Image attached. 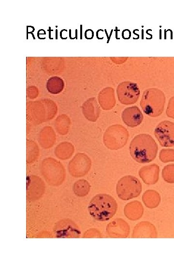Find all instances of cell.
I'll return each mask as SVG.
<instances>
[{
	"instance_id": "obj_1",
	"label": "cell",
	"mask_w": 174,
	"mask_h": 262,
	"mask_svg": "<svg viewBox=\"0 0 174 262\" xmlns=\"http://www.w3.org/2000/svg\"><path fill=\"white\" fill-rule=\"evenodd\" d=\"M130 153L132 158L138 163L145 164L153 161L158 150V145L148 134L135 136L130 144Z\"/></svg>"
},
{
	"instance_id": "obj_2",
	"label": "cell",
	"mask_w": 174,
	"mask_h": 262,
	"mask_svg": "<svg viewBox=\"0 0 174 262\" xmlns=\"http://www.w3.org/2000/svg\"><path fill=\"white\" fill-rule=\"evenodd\" d=\"M117 204L111 196L106 194L95 195L90 201L88 211L90 215L98 221H106L116 213Z\"/></svg>"
},
{
	"instance_id": "obj_3",
	"label": "cell",
	"mask_w": 174,
	"mask_h": 262,
	"mask_svg": "<svg viewBox=\"0 0 174 262\" xmlns=\"http://www.w3.org/2000/svg\"><path fill=\"white\" fill-rule=\"evenodd\" d=\"M165 101L163 92L157 88H149L144 92L140 105L146 115L150 117H157L163 111Z\"/></svg>"
},
{
	"instance_id": "obj_4",
	"label": "cell",
	"mask_w": 174,
	"mask_h": 262,
	"mask_svg": "<svg viewBox=\"0 0 174 262\" xmlns=\"http://www.w3.org/2000/svg\"><path fill=\"white\" fill-rule=\"evenodd\" d=\"M41 171L47 182L53 186L61 184L65 179L63 165L53 158H45L42 162Z\"/></svg>"
},
{
	"instance_id": "obj_5",
	"label": "cell",
	"mask_w": 174,
	"mask_h": 262,
	"mask_svg": "<svg viewBox=\"0 0 174 262\" xmlns=\"http://www.w3.org/2000/svg\"><path fill=\"white\" fill-rule=\"evenodd\" d=\"M142 190L140 181L135 177L128 175L120 178L116 186V192L119 198L128 200L138 196Z\"/></svg>"
},
{
	"instance_id": "obj_6",
	"label": "cell",
	"mask_w": 174,
	"mask_h": 262,
	"mask_svg": "<svg viewBox=\"0 0 174 262\" xmlns=\"http://www.w3.org/2000/svg\"><path fill=\"white\" fill-rule=\"evenodd\" d=\"M118 99L125 105L134 104L137 101L140 90L136 83L125 81L120 83L116 89Z\"/></svg>"
},
{
	"instance_id": "obj_7",
	"label": "cell",
	"mask_w": 174,
	"mask_h": 262,
	"mask_svg": "<svg viewBox=\"0 0 174 262\" xmlns=\"http://www.w3.org/2000/svg\"><path fill=\"white\" fill-rule=\"evenodd\" d=\"M154 133L161 146H174V122L168 120L160 122L156 126Z\"/></svg>"
},
{
	"instance_id": "obj_8",
	"label": "cell",
	"mask_w": 174,
	"mask_h": 262,
	"mask_svg": "<svg viewBox=\"0 0 174 262\" xmlns=\"http://www.w3.org/2000/svg\"><path fill=\"white\" fill-rule=\"evenodd\" d=\"M91 165V160L86 154L78 153L69 162L68 170L72 176L80 177L88 173Z\"/></svg>"
},
{
	"instance_id": "obj_9",
	"label": "cell",
	"mask_w": 174,
	"mask_h": 262,
	"mask_svg": "<svg viewBox=\"0 0 174 262\" xmlns=\"http://www.w3.org/2000/svg\"><path fill=\"white\" fill-rule=\"evenodd\" d=\"M27 118L30 123L34 125L48 121L46 108H44L37 103L29 105L27 111Z\"/></svg>"
},
{
	"instance_id": "obj_10",
	"label": "cell",
	"mask_w": 174,
	"mask_h": 262,
	"mask_svg": "<svg viewBox=\"0 0 174 262\" xmlns=\"http://www.w3.org/2000/svg\"><path fill=\"white\" fill-rule=\"evenodd\" d=\"M123 122L128 127L134 128L141 124L144 116L136 106L129 107L125 109L122 113Z\"/></svg>"
},
{
	"instance_id": "obj_11",
	"label": "cell",
	"mask_w": 174,
	"mask_h": 262,
	"mask_svg": "<svg viewBox=\"0 0 174 262\" xmlns=\"http://www.w3.org/2000/svg\"><path fill=\"white\" fill-rule=\"evenodd\" d=\"M112 230L113 231L108 233L111 237L125 238L129 234L130 227L124 220L117 218L108 225L107 231Z\"/></svg>"
},
{
	"instance_id": "obj_12",
	"label": "cell",
	"mask_w": 174,
	"mask_h": 262,
	"mask_svg": "<svg viewBox=\"0 0 174 262\" xmlns=\"http://www.w3.org/2000/svg\"><path fill=\"white\" fill-rule=\"evenodd\" d=\"M56 141V133L50 126H44L38 134V143L44 148L47 149L52 147Z\"/></svg>"
},
{
	"instance_id": "obj_13",
	"label": "cell",
	"mask_w": 174,
	"mask_h": 262,
	"mask_svg": "<svg viewBox=\"0 0 174 262\" xmlns=\"http://www.w3.org/2000/svg\"><path fill=\"white\" fill-rule=\"evenodd\" d=\"M159 171L158 165L152 164L142 167L139 171V175L145 183L153 184L158 180Z\"/></svg>"
},
{
	"instance_id": "obj_14",
	"label": "cell",
	"mask_w": 174,
	"mask_h": 262,
	"mask_svg": "<svg viewBox=\"0 0 174 262\" xmlns=\"http://www.w3.org/2000/svg\"><path fill=\"white\" fill-rule=\"evenodd\" d=\"M133 237H156L157 231L155 226L148 222H141L134 227Z\"/></svg>"
},
{
	"instance_id": "obj_15",
	"label": "cell",
	"mask_w": 174,
	"mask_h": 262,
	"mask_svg": "<svg viewBox=\"0 0 174 262\" xmlns=\"http://www.w3.org/2000/svg\"><path fill=\"white\" fill-rule=\"evenodd\" d=\"M83 113L86 119L95 122L98 118L100 110L95 98H91L86 101L83 105Z\"/></svg>"
},
{
	"instance_id": "obj_16",
	"label": "cell",
	"mask_w": 174,
	"mask_h": 262,
	"mask_svg": "<svg viewBox=\"0 0 174 262\" xmlns=\"http://www.w3.org/2000/svg\"><path fill=\"white\" fill-rule=\"evenodd\" d=\"M143 211L142 204L138 201H133L127 204L124 210L126 217L133 221L141 218Z\"/></svg>"
},
{
	"instance_id": "obj_17",
	"label": "cell",
	"mask_w": 174,
	"mask_h": 262,
	"mask_svg": "<svg viewBox=\"0 0 174 262\" xmlns=\"http://www.w3.org/2000/svg\"><path fill=\"white\" fill-rule=\"evenodd\" d=\"M74 150V146L71 143L63 142L57 146L55 149V154L58 158L66 160L72 155Z\"/></svg>"
},
{
	"instance_id": "obj_18",
	"label": "cell",
	"mask_w": 174,
	"mask_h": 262,
	"mask_svg": "<svg viewBox=\"0 0 174 262\" xmlns=\"http://www.w3.org/2000/svg\"><path fill=\"white\" fill-rule=\"evenodd\" d=\"M71 124L69 117L64 114L59 115L55 119L54 126L56 131L61 135L67 134Z\"/></svg>"
},
{
	"instance_id": "obj_19",
	"label": "cell",
	"mask_w": 174,
	"mask_h": 262,
	"mask_svg": "<svg viewBox=\"0 0 174 262\" xmlns=\"http://www.w3.org/2000/svg\"><path fill=\"white\" fill-rule=\"evenodd\" d=\"M142 200L146 207L153 209L159 205L160 202V196L157 191L154 190H148L143 195Z\"/></svg>"
},
{
	"instance_id": "obj_20",
	"label": "cell",
	"mask_w": 174,
	"mask_h": 262,
	"mask_svg": "<svg viewBox=\"0 0 174 262\" xmlns=\"http://www.w3.org/2000/svg\"><path fill=\"white\" fill-rule=\"evenodd\" d=\"M27 162L31 164L35 162L39 156V148L37 144L30 139L26 140Z\"/></svg>"
},
{
	"instance_id": "obj_21",
	"label": "cell",
	"mask_w": 174,
	"mask_h": 262,
	"mask_svg": "<svg viewBox=\"0 0 174 262\" xmlns=\"http://www.w3.org/2000/svg\"><path fill=\"white\" fill-rule=\"evenodd\" d=\"M90 185L85 179H80L75 181L72 187L74 194L79 196H84L89 192Z\"/></svg>"
},
{
	"instance_id": "obj_22",
	"label": "cell",
	"mask_w": 174,
	"mask_h": 262,
	"mask_svg": "<svg viewBox=\"0 0 174 262\" xmlns=\"http://www.w3.org/2000/svg\"><path fill=\"white\" fill-rule=\"evenodd\" d=\"M46 88L50 93L57 94L60 93L64 88V82L57 77L50 78L47 82Z\"/></svg>"
},
{
	"instance_id": "obj_23",
	"label": "cell",
	"mask_w": 174,
	"mask_h": 262,
	"mask_svg": "<svg viewBox=\"0 0 174 262\" xmlns=\"http://www.w3.org/2000/svg\"><path fill=\"white\" fill-rule=\"evenodd\" d=\"M164 180L168 183H174V164L166 165L162 171Z\"/></svg>"
},
{
	"instance_id": "obj_24",
	"label": "cell",
	"mask_w": 174,
	"mask_h": 262,
	"mask_svg": "<svg viewBox=\"0 0 174 262\" xmlns=\"http://www.w3.org/2000/svg\"><path fill=\"white\" fill-rule=\"evenodd\" d=\"M160 159L163 163L174 161V150L172 149H162L160 154Z\"/></svg>"
}]
</instances>
